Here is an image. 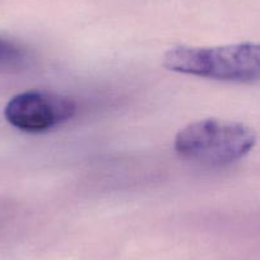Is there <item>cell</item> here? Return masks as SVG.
<instances>
[{
    "mask_svg": "<svg viewBox=\"0 0 260 260\" xmlns=\"http://www.w3.org/2000/svg\"><path fill=\"white\" fill-rule=\"evenodd\" d=\"M76 102L51 92L29 91L9 100L4 116L12 126L27 133H42L64 124L76 114Z\"/></svg>",
    "mask_w": 260,
    "mask_h": 260,
    "instance_id": "obj_3",
    "label": "cell"
},
{
    "mask_svg": "<svg viewBox=\"0 0 260 260\" xmlns=\"http://www.w3.org/2000/svg\"><path fill=\"white\" fill-rule=\"evenodd\" d=\"M169 71L216 81H260V44L242 42L218 47L175 46L164 55Z\"/></svg>",
    "mask_w": 260,
    "mask_h": 260,
    "instance_id": "obj_1",
    "label": "cell"
},
{
    "mask_svg": "<svg viewBox=\"0 0 260 260\" xmlns=\"http://www.w3.org/2000/svg\"><path fill=\"white\" fill-rule=\"evenodd\" d=\"M256 139L254 129L241 122L206 119L180 130L174 147L182 158L208 166H224L249 154Z\"/></svg>",
    "mask_w": 260,
    "mask_h": 260,
    "instance_id": "obj_2",
    "label": "cell"
},
{
    "mask_svg": "<svg viewBox=\"0 0 260 260\" xmlns=\"http://www.w3.org/2000/svg\"><path fill=\"white\" fill-rule=\"evenodd\" d=\"M24 60L22 47L8 40L0 39V65H16Z\"/></svg>",
    "mask_w": 260,
    "mask_h": 260,
    "instance_id": "obj_4",
    "label": "cell"
}]
</instances>
